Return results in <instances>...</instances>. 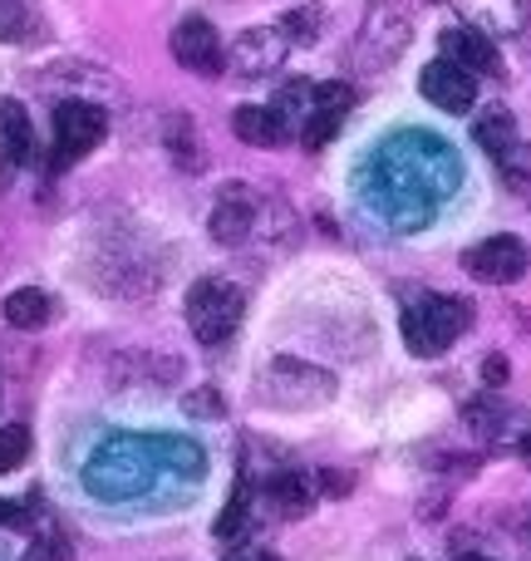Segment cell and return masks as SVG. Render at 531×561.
<instances>
[{
  "mask_svg": "<svg viewBox=\"0 0 531 561\" xmlns=\"http://www.w3.org/2000/svg\"><path fill=\"white\" fill-rule=\"evenodd\" d=\"M256 394L270 409H286V414H300V409H325L335 399V375L320 365H305L296 355H280L266 365V375L256 379Z\"/></svg>",
  "mask_w": 531,
  "mask_h": 561,
  "instance_id": "1",
  "label": "cell"
},
{
  "mask_svg": "<svg viewBox=\"0 0 531 561\" xmlns=\"http://www.w3.org/2000/svg\"><path fill=\"white\" fill-rule=\"evenodd\" d=\"M473 306L467 300H453V296H424L418 306L404 310V345L414 355H443L467 325H473Z\"/></svg>",
  "mask_w": 531,
  "mask_h": 561,
  "instance_id": "2",
  "label": "cell"
},
{
  "mask_svg": "<svg viewBox=\"0 0 531 561\" xmlns=\"http://www.w3.org/2000/svg\"><path fill=\"white\" fill-rule=\"evenodd\" d=\"M242 310H246L242 290L217 276H203L187 290V330H193L197 345H222V340H232L236 325H242Z\"/></svg>",
  "mask_w": 531,
  "mask_h": 561,
  "instance_id": "3",
  "label": "cell"
},
{
  "mask_svg": "<svg viewBox=\"0 0 531 561\" xmlns=\"http://www.w3.org/2000/svg\"><path fill=\"white\" fill-rule=\"evenodd\" d=\"M104 134H108V114L99 104H89V99H65V104H55V153H49L55 173H65L79 158H89L104 144Z\"/></svg>",
  "mask_w": 531,
  "mask_h": 561,
  "instance_id": "4",
  "label": "cell"
},
{
  "mask_svg": "<svg viewBox=\"0 0 531 561\" xmlns=\"http://www.w3.org/2000/svg\"><path fill=\"white\" fill-rule=\"evenodd\" d=\"M262 217H266V197L246 183H232L217 193V207H212V217H207V232H212L217 247H246L256 237V227H262Z\"/></svg>",
  "mask_w": 531,
  "mask_h": 561,
  "instance_id": "5",
  "label": "cell"
},
{
  "mask_svg": "<svg viewBox=\"0 0 531 561\" xmlns=\"http://www.w3.org/2000/svg\"><path fill=\"white\" fill-rule=\"evenodd\" d=\"M290 55V35L280 25H252L242 30V35L232 39V49H227V65L236 69V75L246 79H262L270 69H280V59Z\"/></svg>",
  "mask_w": 531,
  "mask_h": 561,
  "instance_id": "6",
  "label": "cell"
},
{
  "mask_svg": "<svg viewBox=\"0 0 531 561\" xmlns=\"http://www.w3.org/2000/svg\"><path fill=\"white\" fill-rule=\"evenodd\" d=\"M418 94H424L428 104H438L443 114H467V108L477 104V79L443 55V59H434V65H424V75H418Z\"/></svg>",
  "mask_w": 531,
  "mask_h": 561,
  "instance_id": "7",
  "label": "cell"
},
{
  "mask_svg": "<svg viewBox=\"0 0 531 561\" xmlns=\"http://www.w3.org/2000/svg\"><path fill=\"white\" fill-rule=\"evenodd\" d=\"M173 59L183 69H193V75H207V79H217L227 69V45H222V35H217L207 20H183V25L173 30Z\"/></svg>",
  "mask_w": 531,
  "mask_h": 561,
  "instance_id": "8",
  "label": "cell"
},
{
  "mask_svg": "<svg viewBox=\"0 0 531 561\" xmlns=\"http://www.w3.org/2000/svg\"><path fill=\"white\" fill-rule=\"evenodd\" d=\"M527 242H517V237H487V242L467 247L463 252V272L477 276V280H493V286H503V280H517L527 272Z\"/></svg>",
  "mask_w": 531,
  "mask_h": 561,
  "instance_id": "9",
  "label": "cell"
},
{
  "mask_svg": "<svg viewBox=\"0 0 531 561\" xmlns=\"http://www.w3.org/2000/svg\"><path fill=\"white\" fill-rule=\"evenodd\" d=\"M443 55L453 59V65H463L467 75H483V79H497L503 75V55H497V45H493V35H483L477 25H453V30H443Z\"/></svg>",
  "mask_w": 531,
  "mask_h": 561,
  "instance_id": "10",
  "label": "cell"
},
{
  "mask_svg": "<svg viewBox=\"0 0 531 561\" xmlns=\"http://www.w3.org/2000/svg\"><path fill=\"white\" fill-rule=\"evenodd\" d=\"M232 134L242 138L246 148H280L290 138V124L270 104H242L232 118Z\"/></svg>",
  "mask_w": 531,
  "mask_h": 561,
  "instance_id": "11",
  "label": "cell"
},
{
  "mask_svg": "<svg viewBox=\"0 0 531 561\" xmlns=\"http://www.w3.org/2000/svg\"><path fill=\"white\" fill-rule=\"evenodd\" d=\"M30 153H35V134H30L25 104L0 99V163H5V173H10V168H25Z\"/></svg>",
  "mask_w": 531,
  "mask_h": 561,
  "instance_id": "12",
  "label": "cell"
},
{
  "mask_svg": "<svg viewBox=\"0 0 531 561\" xmlns=\"http://www.w3.org/2000/svg\"><path fill=\"white\" fill-rule=\"evenodd\" d=\"M458 5L467 10V20L487 25L493 35H512V30H522L527 15H531V0H458Z\"/></svg>",
  "mask_w": 531,
  "mask_h": 561,
  "instance_id": "13",
  "label": "cell"
},
{
  "mask_svg": "<svg viewBox=\"0 0 531 561\" xmlns=\"http://www.w3.org/2000/svg\"><path fill=\"white\" fill-rule=\"evenodd\" d=\"M49 296L45 290H35V286H25V290H10L5 296V320L15 330H45L49 325Z\"/></svg>",
  "mask_w": 531,
  "mask_h": 561,
  "instance_id": "14",
  "label": "cell"
},
{
  "mask_svg": "<svg viewBox=\"0 0 531 561\" xmlns=\"http://www.w3.org/2000/svg\"><path fill=\"white\" fill-rule=\"evenodd\" d=\"M473 134H477V144H483L487 153H493V158H503L507 148L517 144V118L507 114L503 104H497V108H483V118H477V128H473Z\"/></svg>",
  "mask_w": 531,
  "mask_h": 561,
  "instance_id": "15",
  "label": "cell"
},
{
  "mask_svg": "<svg viewBox=\"0 0 531 561\" xmlns=\"http://www.w3.org/2000/svg\"><path fill=\"white\" fill-rule=\"evenodd\" d=\"M30 458V428L25 424H5L0 428V473H15Z\"/></svg>",
  "mask_w": 531,
  "mask_h": 561,
  "instance_id": "16",
  "label": "cell"
},
{
  "mask_svg": "<svg viewBox=\"0 0 531 561\" xmlns=\"http://www.w3.org/2000/svg\"><path fill=\"white\" fill-rule=\"evenodd\" d=\"M270 497H276L286 513H305V503H310L305 473H280V478H270Z\"/></svg>",
  "mask_w": 531,
  "mask_h": 561,
  "instance_id": "17",
  "label": "cell"
},
{
  "mask_svg": "<svg viewBox=\"0 0 531 561\" xmlns=\"http://www.w3.org/2000/svg\"><path fill=\"white\" fill-rule=\"evenodd\" d=\"M320 25H325V10H320V0H305V10H290V15L280 20V30H286L290 39H315Z\"/></svg>",
  "mask_w": 531,
  "mask_h": 561,
  "instance_id": "18",
  "label": "cell"
},
{
  "mask_svg": "<svg viewBox=\"0 0 531 561\" xmlns=\"http://www.w3.org/2000/svg\"><path fill=\"white\" fill-rule=\"evenodd\" d=\"M497 168H503L507 187H527L531 183V144H512L503 158H497Z\"/></svg>",
  "mask_w": 531,
  "mask_h": 561,
  "instance_id": "19",
  "label": "cell"
},
{
  "mask_svg": "<svg viewBox=\"0 0 531 561\" xmlns=\"http://www.w3.org/2000/svg\"><path fill=\"white\" fill-rule=\"evenodd\" d=\"M183 414L187 419H222L227 404H222V394H217L212 385H203V389H187L183 394Z\"/></svg>",
  "mask_w": 531,
  "mask_h": 561,
  "instance_id": "20",
  "label": "cell"
},
{
  "mask_svg": "<svg viewBox=\"0 0 531 561\" xmlns=\"http://www.w3.org/2000/svg\"><path fill=\"white\" fill-rule=\"evenodd\" d=\"M20 561H74V547H69V537H59V533H39Z\"/></svg>",
  "mask_w": 531,
  "mask_h": 561,
  "instance_id": "21",
  "label": "cell"
},
{
  "mask_svg": "<svg viewBox=\"0 0 531 561\" xmlns=\"http://www.w3.org/2000/svg\"><path fill=\"white\" fill-rule=\"evenodd\" d=\"M30 30V10L20 0H0V45H15Z\"/></svg>",
  "mask_w": 531,
  "mask_h": 561,
  "instance_id": "22",
  "label": "cell"
},
{
  "mask_svg": "<svg viewBox=\"0 0 531 561\" xmlns=\"http://www.w3.org/2000/svg\"><path fill=\"white\" fill-rule=\"evenodd\" d=\"M242 527H246V483H236L232 503L222 507V517H217L212 533H217V537H242Z\"/></svg>",
  "mask_w": 531,
  "mask_h": 561,
  "instance_id": "23",
  "label": "cell"
},
{
  "mask_svg": "<svg viewBox=\"0 0 531 561\" xmlns=\"http://www.w3.org/2000/svg\"><path fill=\"white\" fill-rule=\"evenodd\" d=\"M463 419L487 438V434H497V428H503V404H497V399H473V404L463 409Z\"/></svg>",
  "mask_w": 531,
  "mask_h": 561,
  "instance_id": "24",
  "label": "cell"
},
{
  "mask_svg": "<svg viewBox=\"0 0 531 561\" xmlns=\"http://www.w3.org/2000/svg\"><path fill=\"white\" fill-rule=\"evenodd\" d=\"M507 375H512V365H507L503 355H483V385H487V389L507 385Z\"/></svg>",
  "mask_w": 531,
  "mask_h": 561,
  "instance_id": "25",
  "label": "cell"
},
{
  "mask_svg": "<svg viewBox=\"0 0 531 561\" xmlns=\"http://www.w3.org/2000/svg\"><path fill=\"white\" fill-rule=\"evenodd\" d=\"M0 527H25V507L0 497Z\"/></svg>",
  "mask_w": 531,
  "mask_h": 561,
  "instance_id": "26",
  "label": "cell"
},
{
  "mask_svg": "<svg viewBox=\"0 0 531 561\" xmlns=\"http://www.w3.org/2000/svg\"><path fill=\"white\" fill-rule=\"evenodd\" d=\"M320 478H325L320 488H325L330 497H339V493H349V488H355V483H349V473H320Z\"/></svg>",
  "mask_w": 531,
  "mask_h": 561,
  "instance_id": "27",
  "label": "cell"
},
{
  "mask_svg": "<svg viewBox=\"0 0 531 561\" xmlns=\"http://www.w3.org/2000/svg\"><path fill=\"white\" fill-rule=\"evenodd\" d=\"M242 561H276V557H270V552H262V557H242Z\"/></svg>",
  "mask_w": 531,
  "mask_h": 561,
  "instance_id": "28",
  "label": "cell"
},
{
  "mask_svg": "<svg viewBox=\"0 0 531 561\" xmlns=\"http://www.w3.org/2000/svg\"><path fill=\"white\" fill-rule=\"evenodd\" d=\"M458 561H487V557H458Z\"/></svg>",
  "mask_w": 531,
  "mask_h": 561,
  "instance_id": "29",
  "label": "cell"
},
{
  "mask_svg": "<svg viewBox=\"0 0 531 561\" xmlns=\"http://www.w3.org/2000/svg\"><path fill=\"white\" fill-rule=\"evenodd\" d=\"M527 454H531V434H527Z\"/></svg>",
  "mask_w": 531,
  "mask_h": 561,
  "instance_id": "30",
  "label": "cell"
},
{
  "mask_svg": "<svg viewBox=\"0 0 531 561\" xmlns=\"http://www.w3.org/2000/svg\"><path fill=\"white\" fill-rule=\"evenodd\" d=\"M527 458H531V454H527Z\"/></svg>",
  "mask_w": 531,
  "mask_h": 561,
  "instance_id": "31",
  "label": "cell"
}]
</instances>
